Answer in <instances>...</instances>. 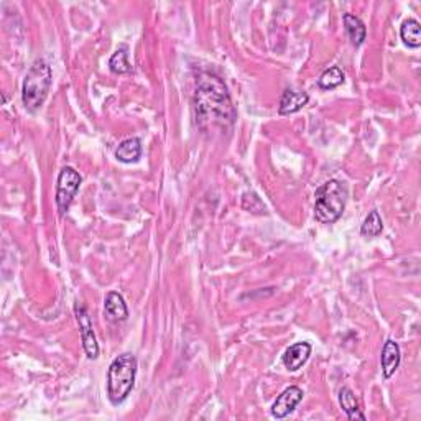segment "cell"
I'll list each match as a JSON object with an SVG mask.
<instances>
[{
    "label": "cell",
    "instance_id": "obj_14",
    "mask_svg": "<svg viewBox=\"0 0 421 421\" xmlns=\"http://www.w3.org/2000/svg\"><path fill=\"white\" fill-rule=\"evenodd\" d=\"M400 36L408 48L421 47V25L415 18H406L400 26Z\"/></svg>",
    "mask_w": 421,
    "mask_h": 421
},
{
    "label": "cell",
    "instance_id": "obj_9",
    "mask_svg": "<svg viewBox=\"0 0 421 421\" xmlns=\"http://www.w3.org/2000/svg\"><path fill=\"white\" fill-rule=\"evenodd\" d=\"M104 316L111 323H122L129 318V308L121 293L109 291L104 300Z\"/></svg>",
    "mask_w": 421,
    "mask_h": 421
},
{
    "label": "cell",
    "instance_id": "obj_19",
    "mask_svg": "<svg viewBox=\"0 0 421 421\" xmlns=\"http://www.w3.org/2000/svg\"><path fill=\"white\" fill-rule=\"evenodd\" d=\"M242 208L245 210H249L252 214H265L267 213V208H265L263 201L260 199V196L254 191H245L242 194Z\"/></svg>",
    "mask_w": 421,
    "mask_h": 421
},
{
    "label": "cell",
    "instance_id": "obj_1",
    "mask_svg": "<svg viewBox=\"0 0 421 421\" xmlns=\"http://www.w3.org/2000/svg\"><path fill=\"white\" fill-rule=\"evenodd\" d=\"M196 122L199 129L226 130L236 121V109L224 81L214 72H203L196 82Z\"/></svg>",
    "mask_w": 421,
    "mask_h": 421
},
{
    "label": "cell",
    "instance_id": "obj_17",
    "mask_svg": "<svg viewBox=\"0 0 421 421\" xmlns=\"http://www.w3.org/2000/svg\"><path fill=\"white\" fill-rule=\"evenodd\" d=\"M382 231H383V222L381 214H378L377 209H372L369 213V216L365 217L362 227H360V232H362V236L369 237V239H374V237L381 236Z\"/></svg>",
    "mask_w": 421,
    "mask_h": 421
},
{
    "label": "cell",
    "instance_id": "obj_11",
    "mask_svg": "<svg viewBox=\"0 0 421 421\" xmlns=\"http://www.w3.org/2000/svg\"><path fill=\"white\" fill-rule=\"evenodd\" d=\"M400 359H401V352L400 347L393 339H388L385 344L382 347V374L385 378H390L395 370L400 365Z\"/></svg>",
    "mask_w": 421,
    "mask_h": 421
},
{
    "label": "cell",
    "instance_id": "obj_3",
    "mask_svg": "<svg viewBox=\"0 0 421 421\" xmlns=\"http://www.w3.org/2000/svg\"><path fill=\"white\" fill-rule=\"evenodd\" d=\"M347 186L339 180H329L316 190L314 219L321 224H334L339 221L346 209Z\"/></svg>",
    "mask_w": 421,
    "mask_h": 421
},
{
    "label": "cell",
    "instance_id": "obj_12",
    "mask_svg": "<svg viewBox=\"0 0 421 421\" xmlns=\"http://www.w3.org/2000/svg\"><path fill=\"white\" fill-rule=\"evenodd\" d=\"M141 157V141L137 137H130L118 144L116 148V158L121 163H135Z\"/></svg>",
    "mask_w": 421,
    "mask_h": 421
},
{
    "label": "cell",
    "instance_id": "obj_5",
    "mask_svg": "<svg viewBox=\"0 0 421 421\" xmlns=\"http://www.w3.org/2000/svg\"><path fill=\"white\" fill-rule=\"evenodd\" d=\"M82 178L72 167H65L58 175L56 185V206L61 216L70 209L72 199L76 198L77 191H79Z\"/></svg>",
    "mask_w": 421,
    "mask_h": 421
},
{
    "label": "cell",
    "instance_id": "obj_13",
    "mask_svg": "<svg viewBox=\"0 0 421 421\" xmlns=\"http://www.w3.org/2000/svg\"><path fill=\"white\" fill-rule=\"evenodd\" d=\"M342 20H344V29L347 36H349L351 43L354 45L355 48L360 47L365 41V36H367V30H365L364 22L360 20L359 17H355L354 13H344Z\"/></svg>",
    "mask_w": 421,
    "mask_h": 421
},
{
    "label": "cell",
    "instance_id": "obj_8",
    "mask_svg": "<svg viewBox=\"0 0 421 421\" xmlns=\"http://www.w3.org/2000/svg\"><path fill=\"white\" fill-rule=\"evenodd\" d=\"M311 351H313V347H311L309 342H296V344L288 347L285 354H283V365H285L290 372H296V370H300L308 362Z\"/></svg>",
    "mask_w": 421,
    "mask_h": 421
},
{
    "label": "cell",
    "instance_id": "obj_7",
    "mask_svg": "<svg viewBox=\"0 0 421 421\" xmlns=\"http://www.w3.org/2000/svg\"><path fill=\"white\" fill-rule=\"evenodd\" d=\"M303 390L300 387H288L283 390L278 398L275 400V404L272 405V416L277 420H283L286 418L288 415L295 411L296 406L300 405V401L303 400Z\"/></svg>",
    "mask_w": 421,
    "mask_h": 421
},
{
    "label": "cell",
    "instance_id": "obj_10",
    "mask_svg": "<svg viewBox=\"0 0 421 421\" xmlns=\"http://www.w3.org/2000/svg\"><path fill=\"white\" fill-rule=\"evenodd\" d=\"M309 102V95L305 91L296 89H285L282 94L280 105H278V114L280 116H290L301 111L306 104Z\"/></svg>",
    "mask_w": 421,
    "mask_h": 421
},
{
    "label": "cell",
    "instance_id": "obj_2",
    "mask_svg": "<svg viewBox=\"0 0 421 421\" xmlns=\"http://www.w3.org/2000/svg\"><path fill=\"white\" fill-rule=\"evenodd\" d=\"M137 357L132 352L117 355L107 370V397L112 405H121L135 387Z\"/></svg>",
    "mask_w": 421,
    "mask_h": 421
},
{
    "label": "cell",
    "instance_id": "obj_15",
    "mask_svg": "<svg viewBox=\"0 0 421 421\" xmlns=\"http://www.w3.org/2000/svg\"><path fill=\"white\" fill-rule=\"evenodd\" d=\"M339 405L349 420H365V415L359 408V401L351 388L344 387L339 392Z\"/></svg>",
    "mask_w": 421,
    "mask_h": 421
},
{
    "label": "cell",
    "instance_id": "obj_18",
    "mask_svg": "<svg viewBox=\"0 0 421 421\" xmlns=\"http://www.w3.org/2000/svg\"><path fill=\"white\" fill-rule=\"evenodd\" d=\"M109 68H111L114 75H127V72L132 71L127 47H121L112 54L111 59H109Z\"/></svg>",
    "mask_w": 421,
    "mask_h": 421
},
{
    "label": "cell",
    "instance_id": "obj_6",
    "mask_svg": "<svg viewBox=\"0 0 421 421\" xmlns=\"http://www.w3.org/2000/svg\"><path fill=\"white\" fill-rule=\"evenodd\" d=\"M75 316L77 324H79L82 347H84L86 355H88V359L95 360L99 357V344H98V339H95L93 321H91L88 309H86L79 301H76L75 303Z\"/></svg>",
    "mask_w": 421,
    "mask_h": 421
},
{
    "label": "cell",
    "instance_id": "obj_4",
    "mask_svg": "<svg viewBox=\"0 0 421 421\" xmlns=\"http://www.w3.org/2000/svg\"><path fill=\"white\" fill-rule=\"evenodd\" d=\"M53 72L52 66L45 59H36L26 72L22 86V102L30 112H36L45 104L52 88Z\"/></svg>",
    "mask_w": 421,
    "mask_h": 421
},
{
    "label": "cell",
    "instance_id": "obj_16",
    "mask_svg": "<svg viewBox=\"0 0 421 421\" xmlns=\"http://www.w3.org/2000/svg\"><path fill=\"white\" fill-rule=\"evenodd\" d=\"M344 81H346V76H344V72H342L341 68L331 66V68H328V70L324 71L321 76H319L318 86L324 91H329V89H336L337 86L344 84Z\"/></svg>",
    "mask_w": 421,
    "mask_h": 421
}]
</instances>
